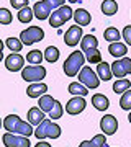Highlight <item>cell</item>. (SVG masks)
Listing matches in <instances>:
<instances>
[{
	"label": "cell",
	"instance_id": "obj_23",
	"mask_svg": "<svg viewBox=\"0 0 131 147\" xmlns=\"http://www.w3.org/2000/svg\"><path fill=\"white\" fill-rule=\"evenodd\" d=\"M118 11V3L116 0H103L102 2V13L107 16H113Z\"/></svg>",
	"mask_w": 131,
	"mask_h": 147
},
{
	"label": "cell",
	"instance_id": "obj_39",
	"mask_svg": "<svg viewBox=\"0 0 131 147\" xmlns=\"http://www.w3.org/2000/svg\"><path fill=\"white\" fill-rule=\"evenodd\" d=\"M35 147H52L49 142H46V141H38V144Z\"/></svg>",
	"mask_w": 131,
	"mask_h": 147
},
{
	"label": "cell",
	"instance_id": "obj_20",
	"mask_svg": "<svg viewBox=\"0 0 131 147\" xmlns=\"http://www.w3.org/2000/svg\"><path fill=\"white\" fill-rule=\"evenodd\" d=\"M92 105H94L95 110H98V111H107V110H108V106H110V101H108V98H107L105 95L95 93L94 96H92Z\"/></svg>",
	"mask_w": 131,
	"mask_h": 147
},
{
	"label": "cell",
	"instance_id": "obj_24",
	"mask_svg": "<svg viewBox=\"0 0 131 147\" xmlns=\"http://www.w3.org/2000/svg\"><path fill=\"white\" fill-rule=\"evenodd\" d=\"M43 59H44V54L39 49H33V51L26 54V62L31 64V65H41Z\"/></svg>",
	"mask_w": 131,
	"mask_h": 147
},
{
	"label": "cell",
	"instance_id": "obj_27",
	"mask_svg": "<svg viewBox=\"0 0 131 147\" xmlns=\"http://www.w3.org/2000/svg\"><path fill=\"white\" fill-rule=\"evenodd\" d=\"M130 87H131V82L128 79H116V82L113 84V92L116 95H123Z\"/></svg>",
	"mask_w": 131,
	"mask_h": 147
},
{
	"label": "cell",
	"instance_id": "obj_36",
	"mask_svg": "<svg viewBox=\"0 0 131 147\" xmlns=\"http://www.w3.org/2000/svg\"><path fill=\"white\" fill-rule=\"evenodd\" d=\"M13 20V15L7 8H0V25H10Z\"/></svg>",
	"mask_w": 131,
	"mask_h": 147
},
{
	"label": "cell",
	"instance_id": "obj_12",
	"mask_svg": "<svg viewBox=\"0 0 131 147\" xmlns=\"http://www.w3.org/2000/svg\"><path fill=\"white\" fill-rule=\"evenodd\" d=\"M5 67H7V70H10V72H20V70H23V67H25V57L20 56L18 53H12L10 56L5 59Z\"/></svg>",
	"mask_w": 131,
	"mask_h": 147
},
{
	"label": "cell",
	"instance_id": "obj_7",
	"mask_svg": "<svg viewBox=\"0 0 131 147\" xmlns=\"http://www.w3.org/2000/svg\"><path fill=\"white\" fill-rule=\"evenodd\" d=\"M2 142L5 144V147H30L31 142L26 136H20V134H13V132H5L2 136Z\"/></svg>",
	"mask_w": 131,
	"mask_h": 147
},
{
	"label": "cell",
	"instance_id": "obj_16",
	"mask_svg": "<svg viewBox=\"0 0 131 147\" xmlns=\"http://www.w3.org/2000/svg\"><path fill=\"white\" fill-rule=\"evenodd\" d=\"M74 20H75V25H79V26H87L92 21V15L85 8H77L74 11Z\"/></svg>",
	"mask_w": 131,
	"mask_h": 147
},
{
	"label": "cell",
	"instance_id": "obj_5",
	"mask_svg": "<svg viewBox=\"0 0 131 147\" xmlns=\"http://www.w3.org/2000/svg\"><path fill=\"white\" fill-rule=\"evenodd\" d=\"M79 82L84 84L87 88H98L100 77H98V74L97 72L92 70V67L84 65V67L80 69V72H79Z\"/></svg>",
	"mask_w": 131,
	"mask_h": 147
},
{
	"label": "cell",
	"instance_id": "obj_37",
	"mask_svg": "<svg viewBox=\"0 0 131 147\" xmlns=\"http://www.w3.org/2000/svg\"><path fill=\"white\" fill-rule=\"evenodd\" d=\"M10 5L15 10H21V8L28 7V0H10Z\"/></svg>",
	"mask_w": 131,
	"mask_h": 147
},
{
	"label": "cell",
	"instance_id": "obj_17",
	"mask_svg": "<svg viewBox=\"0 0 131 147\" xmlns=\"http://www.w3.org/2000/svg\"><path fill=\"white\" fill-rule=\"evenodd\" d=\"M108 53H110L115 59H121V57H125L126 56L128 47H126V44H123L121 41L110 42V46H108Z\"/></svg>",
	"mask_w": 131,
	"mask_h": 147
},
{
	"label": "cell",
	"instance_id": "obj_33",
	"mask_svg": "<svg viewBox=\"0 0 131 147\" xmlns=\"http://www.w3.org/2000/svg\"><path fill=\"white\" fill-rule=\"evenodd\" d=\"M120 106H121V110L131 111V88H128L125 93L121 95V98H120Z\"/></svg>",
	"mask_w": 131,
	"mask_h": 147
},
{
	"label": "cell",
	"instance_id": "obj_6",
	"mask_svg": "<svg viewBox=\"0 0 131 147\" xmlns=\"http://www.w3.org/2000/svg\"><path fill=\"white\" fill-rule=\"evenodd\" d=\"M20 39H21L23 44L31 46L35 42H39V41L44 39V31H43V28H39V26H30V28H26V30H23V31L20 33Z\"/></svg>",
	"mask_w": 131,
	"mask_h": 147
},
{
	"label": "cell",
	"instance_id": "obj_8",
	"mask_svg": "<svg viewBox=\"0 0 131 147\" xmlns=\"http://www.w3.org/2000/svg\"><path fill=\"white\" fill-rule=\"evenodd\" d=\"M111 72H113V77H116V79H123L125 75L131 74V59L126 56L121 59H116L111 64Z\"/></svg>",
	"mask_w": 131,
	"mask_h": 147
},
{
	"label": "cell",
	"instance_id": "obj_2",
	"mask_svg": "<svg viewBox=\"0 0 131 147\" xmlns=\"http://www.w3.org/2000/svg\"><path fill=\"white\" fill-rule=\"evenodd\" d=\"M61 126L52 123L51 118H46L41 124H38L36 129H35V136L38 137V141H43L46 137H51V139H58L61 136Z\"/></svg>",
	"mask_w": 131,
	"mask_h": 147
},
{
	"label": "cell",
	"instance_id": "obj_9",
	"mask_svg": "<svg viewBox=\"0 0 131 147\" xmlns=\"http://www.w3.org/2000/svg\"><path fill=\"white\" fill-rule=\"evenodd\" d=\"M33 11H35V16L38 20H49V16L54 11V8H52V5L48 0H38L33 5Z\"/></svg>",
	"mask_w": 131,
	"mask_h": 147
},
{
	"label": "cell",
	"instance_id": "obj_38",
	"mask_svg": "<svg viewBox=\"0 0 131 147\" xmlns=\"http://www.w3.org/2000/svg\"><path fill=\"white\" fill-rule=\"evenodd\" d=\"M121 36H123V39L126 41V44L131 46V25L130 26H125V30H123V33H121Z\"/></svg>",
	"mask_w": 131,
	"mask_h": 147
},
{
	"label": "cell",
	"instance_id": "obj_40",
	"mask_svg": "<svg viewBox=\"0 0 131 147\" xmlns=\"http://www.w3.org/2000/svg\"><path fill=\"white\" fill-rule=\"evenodd\" d=\"M79 147H90V144H89V141H82L79 144Z\"/></svg>",
	"mask_w": 131,
	"mask_h": 147
},
{
	"label": "cell",
	"instance_id": "obj_14",
	"mask_svg": "<svg viewBox=\"0 0 131 147\" xmlns=\"http://www.w3.org/2000/svg\"><path fill=\"white\" fill-rule=\"evenodd\" d=\"M28 123L33 124V126H38V124H41L43 121L46 119V116H44V111L39 108V106H33L28 110Z\"/></svg>",
	"mask_w": 131,
	"mask_h": 147
},
{
	"label": "cell",
	"instance_id": "obj_1",
	"mask_svg": "<svg viewBox=\"0 0 131 147\" xmlns=\"http://www.w3.org/2000/svg\"><path fill=\"white\" fill-rule=\"evenodd\" d=\"M85 64V54L80 53V51H72V53L69 54V57L64 61V74L67 75V77H75L79 75L80 72V69L84 67Z\"/></svg>",
	"mask_w": 131,
	"mask_h": 147
},
{
	"label": "cell",
	"instance_id": "obj_35",
	"mask_svg": "<svg viewBox=\"0 0 131 147\" xmlns=\"http://www.w3.org/2000/svg\"><path fill=\"white\" fill-rule=\"evenodd\" d=\"M90 147H108L107 146V136L105 134H97L92 137V141H89Z\"/></svg>",
	"mask_w": 131,
	"mask_h": 147
},
{
	"label": "cell",
	"instance_id": "obj_19",
	"mask_svg": "<svg viewBox=\"0 0 131 147\" xmlns=\"http://www.w3.org/2000/svg\"><path fill=\"white\" fill-rule=\"evenodd\" d=\"M13 134H20V136H26L30 137L31 134H35V129H33V124H30L28 121H18L16 123L15 129H13Z\"/></svg>",
	"mask_w": 131,
	"mask_h": 147
},
{
	"label": "cell",
	"instance_id": "obj_34",
	"mask_svg": "<svg viewBox=\"0 0 131 147\" xmlns=\"http://www.w3.org/2000/svg\"><path fill=\"white\" fill-rule=\"evenodd\" d=\"M62 113H64V108H62V105L59 103L58 100H56V103H54V106H52V110L48 113L49 115V118H51L52 121L54 119H59V118H62Z\"/></svg>",
	"mask_w": 131,
	"mask_h": 147
},
{
	"label": "cell",
	"instance_id": "obj_43",
	"mask_svg": "<svg viewBox=\"0 0 131 147\" xmlns=\"http://www.w3.org/2000/svg\"><path fill=\"white\" fill-rule=\"evenodd\" d=\"M2 126H3V121L0 119V127H2Z\"/></svg>",
	"mask_w": 131,
	"mask_h": 147
},
{
	"label": "cell",
	"instance_id": "obj_25",
	"mask_svg": "<svg viewBox=\"0 0 131 147\" xmlns=\"http://www.w3.org/2000/svg\"><path fill=\"white\" fill-rule=\"evenodd\" d=\"M38 100H39V103H38V105H39V108H41L44 113H49V111L52 110L54 103H56V100L52 98L51 95H48V93H44L43 96H39Z\"/></svg>",
	"mask_w": 131,
	"mask_h": 147
},
{
	"label": "cell",
	"instance_id": "obj_28",
	"mask_svg": "<svg viewBox=\"0 0 131 147\" xmlns=\"http://www.w3.org/2000/svg\"><path fill=\"white\" fill-rule=\"evenodd\" d=\"M85 61L89 64H100L102 62V53H100L98 49L95 47V49H89V51H85Z\"/></svg>",
	"mask_w": 131,
	"mask_h": 147
},
{
	"label": "cell",
	"instance_id": "obj_11",
	"mask_svg": "<svg viewBox=\"0 0 131 147\" xmlns=\"http://www.w3.org/2000/svg\"><path fill=\"white\" fill-rule=\"evenodd\" d=\"M85 106H87V101L84 100V96H72L71 100L66 103V113L67 115H79V113H82L85 110Z\"/></svg>",
	"mask_w": 131,
	"mask_h": 147
},
{
	"label": "cell",
	"instance_id": "obj_30",
	"mask_svg": "<svg viewBox=\"0 0 131 147\" xmlns=\"http://www.w3.org/2000/svg\"><path fill=\"white\" fill-rule=\"evenodd\" d=\"M43 54H44L46 62H49V64H54L59 59V49L58 47H54V46H48Z\"/></svg>",
	"mask_w": 131,
	"mask_h": 147
},
{
	"label": "cell",
	"instance_id": "obj_42",
	"mask_svg": "<svg viewBox=\"0 0 131 147\" xmlns=\"http://www.w3.org/2000/svg\"><path fill=\"white\" fill-rule=\"evenodd\" d=\"M128 121L131 123V111H130V115H128Z\"/></svg>",
	"mask_w": 131,
	"mask_h": 147
},
{
	"label": "cell",
	"instance_id": "obj_10",
	"mask_svg": "<svg viewBox=\"0 0 131 147\" xmlns=\"http://www.w3.org/2000/svg\"><path fill=\"white\" fill-rule=\"evenodd\" d=\"M82 38H84V34H82V26L74 25V26H71L67 31H66V34H64V42H66L67 46L74 47L82 41Z\"/></svg>",
	"mask_w": 131,
	"mask_h": 147
},
{
	"label": "cell",
	"instance_id": "obj_4",
	"mask_svg": "<svg viewBox=\"0 0 131 147\" xmlns=\"http://www.w3.org/2000/svg\"><path fill=\"white\" fill-rule=\"evenodd\" d=\"M46 77V69L43 65H26L21 70V79L25 82L35 84V82H41Z\"/></svg>",
	"mask_w": 131,
	"mask_h": 147
},
{
	"label": "cell",
	"instance_id": "obj_41",
	"mask_svg": "<svg viewBox=\"0 0 131 147\" xmlns=\"http://www.w3.org/2000/svg\"><path fill=\"white\" fill-rule=\"evenodd\" d=\"M69 2H71V3H75V2H80V0H69Z\"/></svg>",
	"mask_w": 131,
	"mask_h": 147
},
{
	"label": "cell",
	"instance_id": "obj_15",
	"mask_svg": "<svg viewBox=\"0 0 131 147\" xmlns=\"http://www.w3.org/2000/svg\"><path fill=\"white\" fill-rule=\"evenodd\" d=\"M48 92V85L43 84V82H35V84H30L28 88H26V95L30 98H39Z\"/></svg>",
	"mask_w": 131,
	"mask_h": 147
},
{
	"label": "cell",
	"instance_id": "obj_13",
	"mask_svg": "<svg viewBox=\"0 0 131 147\" xmlns=\"http://www.w3.org/2000/svg\"><path fill=\"white\" fill-rule=\"evenodd\" d=\"M100 129L103 131L105 136L115 134L116 129H118V119H116L113 115H105L103 118L100 119Z\"/></svg>",
	"mask_w": 131,
	"mask_h": 147
},
{
	"label": "cell",
	"instance_id": "obj_3",
	"mask_svg": "<svg viewBox=\"0 0 131 147\" xmlns=\"http://www.w3.org/2000/svg\"><path fill=\"white\" fill-rule=\"evenodd\" d=\"M71 18H74L72 8L69 5H62L51 13V16H49V25L52 28H59V26H62L66 21L71 20Z\"/></svg>",
	"mask_w": 131,
	"mask_h": 147
},
{
	"label": "cell",
	"instance_id": "obj_31",
	"mask_svg": "<svg viewBox=\"0 0 131 147\" xmlns=\"http://www.w3.org/2000/svg\"><path fill=\"white\" fill-rule=\"evenodd\" d=\"M20 121V116L18 115H8L3 119V127L7 129V132H13V129H15L16 123Z\"/></svg>",
	"mask_w": 131,
	"mask_h": 147
},
{
	"label": "cell",
	"instance_id": "obj_32",
	"mask_svg": "<svg viewBox=\"0 0 131 147\" xmlns=\"http://www.w3.org/2000/svg\"><path fill=\"white\" fill-rule=\"evenodd\" d=\"M5 46L10 49L12 53H20L21 47H23V42H21L20 38H8L5 41Z\"/></svg>",
	"mask_w": 131,
	"mask_h": 147
},
{
	"label": "cell",
	"instance_id": "obj_29",
	"mask_svg": "<svg viewBox=\"0 0 131 147\" xmlns=\"http://www.w3.org/2000/svg\"><path fill=\"white\" fill-rule=\"evenodd\" d=\"M33 18H35V11H33V8L25 7V8L18 10V21H20V23H30Z\"/></svg>",
	"mask_w": 131,
	"mask_h": 147
},
{
	"label": "cell",
	"instance_id": "obj_26",
	"mask_svg": "<svg viewBox=\"0 0 131 147\" xmlns=\"http://www.w3.org/2000/svg\"><path fill=\"white\" fill-rule=\"evenodd\" d=\"M103 38H105L108 42H116V41H120L123 36H121V33L118 31L115 26H108V28L103 31Z\"/></svg>",
	"mask_w": 131,
	"mask_h": 147
},
{
	"label": "cell",
	"instance_id": "obj_22",
	"mask_svg": "<svg viewBox=\"0 0 131 147\" xmlns=\"http://www.w3.org/2000/svg\"><path fill=\"white\" fill-rule=\"evenodd\" d=\"M69 93L74 96H85L89 93V88L80 82H72V84H69Z\"/></svg>",
	"mask_w": 131,
	"mask_h": 147
},
{
	"label": "cell",
	"instance_id": "obj_21",
	"mask_svg": "<svg viewBox=\"0 0 131 147\" xmlns=\"http://www.w3.org/2000/svg\"><path fill=\"white\" fill-rule=\"evenodd\" d=\"M97 46H98V39H97L94 34H85V36L82 38V41H80V49H82V53L89 51V49H95Z\"/></svg>",
	"mask_w": 131,
	"mask_h": 147
},
{
	"label": "cell",
	"instance_id": "obj_18",
	"mask_svg": "<svg viewBox=\"0 0 131 147\" xmlns=\"http://www.w3.org/2000/svg\"><path fill=\"white\" fill-rule=\"evenodd\" d=\"M97 74H98L100 80H103V82H108V80H111V77H113V72H111V64L108 62H102L97 64Z\"/></svg>",
	"mask_w": 131,
	"mask_h": 147
}]
</instances>
